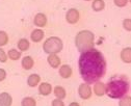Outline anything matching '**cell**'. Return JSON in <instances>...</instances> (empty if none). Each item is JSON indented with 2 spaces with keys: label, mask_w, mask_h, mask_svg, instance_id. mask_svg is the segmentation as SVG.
<instances>
[{
  "label": "cell",
  "mask_w": 131,
  "mask_h": 106,
  "mask_svg": "<svg viewBox=\"0 0 131 106\" xmlns=\"http://www.w3.org/2000/svg\"><path fill=\"white\" fill-rule=\"evenodd\" d=\"M79 73L84 82L91 84L100 79L106 73V59L102 53L95 48L82 52L78 60Z\"/></svg>",
  "instance_id": "cell-1"
},
{
  "label": "cell",
  "mask_w": 131,
  "mask_h": 106,
  "mask_svg": "<svg viewBox=\"0 0 131 106\" xmlns=\"http://www.w3.org/2000/svg\"><path fill=\"white\" fill-rule=\"evenodd\" d=\"M129 91V81L124 76L113 77L106 84V95L111 99H121Z\"/></svg>",
  "instance_id": "cell-2"
},
{
  "label": "cell",
  "mask_w": 131,
  "mask_h": 106,
  "mask_svg": "<svg viewBox=\"0 0 131 106\" xmlns=\"http://www.w3.org/2000/svg\"><path fill=\"white\" fill-rule=\"evenodd\" d=\"M75 46L82 53L95 48V35L90 30H81L75 37Z\"/></svg>",
  "instance_id": "cell-3"
},
{
  "label": "cell",
  "mask_w": 131,
  "mask_h": 106,
  "mask_svg": "<svg viewBox=\"0 0 131 106\" xmlns=\"http://www.w3.org/2000/svg\"><path fill=\"white\" fill-rule=\"evenodd\" d=\"M63 48V43L58 37H50L48 38L44 44L43 49L47 54H57Z\"/></svg>",
  "instance_id": "cell-4"
},
{
  "label": "cell",
  "mask_w": 131,
  "mask_h": 106,
  "mask_svg": "<svg viewBox=\"0 0 131 106\" xmlns=\"http://www.w3.org/2000/svg\"><path fill=\"white\" fill-rule=\"evenodd\" d=\"M92 94H93V91H92V87L89 83L86 82H83L81 83L78 87V95L81 99L83 100H88V99H91L92 97Z\"/></svg>",
  "instance_id": "cell-5"
},
{
  "label": "cell",
  "mask_w": 131,
  "mask_h": 106,
  "mask_svg": "<svg viewBox=\"0 0 131 106\" xmlns=\"http://www.w3.org/2000/svg\"><path fill=\"white\" fill-rule=\"evenodd\" d=\"M80 18V14L78 12V9L72 7L70 9H68L67 14H66V20L69 24H76L79 21Z\"/></svg>",
  "instance_id": "cell-6"
},
{
  "label": "cell",
  "mask_w": 131,
  "mask_h": 106,
  "mask_svg": "<svg viewBox=\"0 0 131 106\" xmlns=\"http://www.w3.org/2000/svg\"><path fill=\"white\" fill-rule=\"evenodd\" d=\"M93 92L98 97L104 96L106 94V84L104 82H101V81L95 82L94 83V87H93Z\"/></svg>",
  "instance_id": "cell-7"
},
{
  "label": "cell",
  "mask_w": 131,
  "mask_h": 106,
  "mask_svg": "<svg viewBox=\"0 0 131 106\" xmlns=\"http://www.w3.org/2000/svg\"><path fill=\"white\" fill-rule=\"evenodd\" d=\"M58 73H59V76L61 78H64V79H68L72 76L73 74V70L71 68V66L69 65H62L59 67V70H58Z\"/></svg>",
  "instance_id": "cell-8"
},
{
  "label": "cell",
  "mask_w": 131,
  "mask_h": 106,
  "mask_svg": "<svg viewBox=\"0 0 131 106\" xmlns=\"http://www.w3.org/2000/svg\"><path fill=\"white\" fill-rule=\"evenodd\" d=\"M47 21H48L47 16L45 14H43V13L37 14L35 16V18H34V23L38 27H44V26H46L47 25Z\"/></svg>",
  "instance_id": "cell-9"
},
{
  "label": "cell",
  "mask_w": 131,
  "mask_h": 106,
  "mask_svg": "<svg viewBox=\"0 0 131 106\" xmlns=\"http://www.w3.org/2000/svg\"><path fill=\"white\" fill-rule=\"evenodd\" d=\"M47 61L49 63V66H50L51 68L53 69H58L61 65V60L59 58V56L57 54H49L48 57H47Z\"/></svg>",
  "instance_id": "cell-10"
},
{
  "label": "cell",
  "mask_w": 131,
  "mask_h": 106,
  "mask_svg": "<svg viewBox=\"0 0 131 106\" xmlns=\"http://www.w3.org/2000/svg\"><path fill=\"white\" fill-rule=\"evenodd\" d=\"M53 92L52 85L48 82H42L39 84V93L42 96H48Z\"/></svg>",
  "instance_id": "cell-11"
},
{
  "label": "cell",
  "mask_w": 131,
  "mask_h": 106,
  "mask_svg": "<svg viewBox=\"0 0 131 106\" xmlns=\"http://www.w3.org/2000/svg\"><path fill=\"white\" fill-rule=\"evenodd\" d=\"M44 35H45V32L40 29V28H37V29H34L30 33V40L35 43H39L41 42L43 39H44Z\"/></svg>",
  "instance_id": "cell-12"
},
{
  "label": "cell",
  "mask_w": 131,
  "mask_h": 106,
  "mask_svg": "<svg viewBox=\"0 0 131 106\" xmlns=\"http://www.w3.org/2000/svg\"><path fill=\"white\" fill-rule=\"evenodd\" d=\"M120 57L123 62L125 63H131V47H126L121 50Z\"/></svg>",
  "instance_id": "cell-13"
},
{
  "label": "cell",
  "mask_w": 131,
  "mask_h": 106,
  "mask_svg": "<svg viewBox=\"0 0 131 106\" xmlns=\"http://www.w3.org/2000/svg\"><path fill=\"white\" fill-rule=\"evenodd\" d=\"M13 97L8 93H0V106H12Z\"/></svg>",
  "instance_id": "cell-14"
},
{
  "label": "cell",
  "mask_w": 131,
  "mask_h": 106,
  "mask_svg": "<svg viewBox=\"0 0 131 106\" xmlns=\"http://www.w3.org/2000/svg\"><path fill=\"white\" fill-rule=\"evenodd\" d=\"M41 82V76L39 74H31L27 78V84L30 87H36Z\"/></svg>",
  "instance_id": "cell-15"
},
{
  "label": "cell",
  "mask_w": 131,
  "mask_h": 106,
  "mask_svg": "<svg viewBox=\"0 0 131 106\" xmlns=\"http://www.w3.org/2000/svg\"><path fill=\"white\" fill-rule=\"evenodd\" d=\"M53 94L56 97V99H60V100L67 97V92H66V90L60 85H57L53 88Z\"/></svg>",
  "instance_id": "cell-16"
},
{
  "label": "cell",
  "mask_w": 131,
  "mask_h": 106,
  "mask_svg": "<svg viewBox=\"0 0 131 106\" xmlns=\"http://www.w3.org/2000/svg\"><path fill=\"white\" fill-rule=\"evenodd\" d=\"M21 65H22V68L24 70H30V69H32V67L35 65V60L31 56L28 55V56H25L22 58Z\"/></svg>",
  "instance_id": "cell-17"
},
{
  "label": "cell",
  "mask_w": 131,
  "mask_h": 106,
  "mask_svg": "<svg viewBox=\"0 0 131 106\" xmlns=\"http://www.w3.org/2000/svg\"><path fill=\"white\" fill-rule=\"evenodd\" d=\"M105 7V2L104 0H93L92 3V8L94 12H101Z\"/></svg>",
  "instance_id": "cell-18"
},
{
  "label": "cell",
  "mask_w": 131,
  "mask_h": 106,
  "mask_svg": "<svg viewBox=\"0 0 131 106\" xmlns=\"http://www.w3.org/2000/svg\"><path fill=\"white\" fill-rule=\"evenodd\" d=\"M7 57L12 60H18L21 57V51H18L17 49H9L7 52Z\"/></svg>",
  "instance_id": "cell-19"
},
{
  "label": "cell",
  "mask_w": 131,
  "mask_h": 106,
  "mask_svg": "<svg viewBox=\"0 0 131 106\" xmlns=\"http://www.w3.org/2000/svg\"><path fill=\"white\" fill-rule=\"evenodd\" d=\"M30 47V43L27 39H20L18 41V49L22 52V51H27Z\"/></svg>",
  "instance_id": "cell-20"
},
{
  "label": "cell",
  "mask_w": 131,
  "mask_h": 106,
  "mask_svg": "<svg viewBox=\"0 0 131 106\" xmlns=\"http://www.w3.org/2000/svg\"><path fill=\"white\" fill-rule=\"evenodd\" d=\"M21 106H37V101L32 97H25L21 101Z\"/></svg>",
  "instance_id": "cell-21"
},
{
  "label": "cell",
  "mask_w": 131,
  "mask_h": 106,
  "mask_svg": "<svg viewBox=\"0 0 131 106\" xmlns=\"http://www.w3.org/2000/svg\"><path fill=\"white\" fill-rule=\"evenodd\" d=\"M8 42V35L5 31L0 30V47L5 46Z\"/></svg>",
  "instance_id": "cell-22"
},
{
  "label": "cell",
  "mask_w": 131,
  "mask_h": 106,
  "mask_svg": "<svg viewBox=\"0 0 131 106\" xmlns=\"http://www.w3.org/2000/svg\"><path fill=\"white\" fill-rule=\"evenodd\" d=\"M119 106H131V97L130 96H124L119 101Z\"/></svg>",
  "instance_id": "cell-23"
},
{
  "label": "cell",
  "mask_w": 131,
  "mask_h": 106,
  "mask_svg": "<svg viewBox=\"0 0 131 106\" xmlns=\"http://www.w3.org/2000/svg\"><path fill=\"white\" fill-rule=\"evenodd\" d=\"M123 27L125 30L131 31V19L130 18H127V19L123 20Z\"/></svg>",
  "instance_id": "cell-24"
},
{
  "label": "cell",
  "mask_w": 131,
  "mask_h": 106,
  "mask_svg": "<svg viewBox=\"0 0 131 106\" xmlns=\"http://www.w3.org/2000/svg\"><path fill=\"white\" fill-rule=\"evenodd\" d=\"M7 58V53H5V51L0 47V62H6Z\"/></svg>",
  "instance_id": "cell-25"
},
{
  "label": "cell",
  "mask_w": 131,
  "mask_h": 106,
  "mask_svg": "<svg viewBox=\"0 0 131 106\" xmlns=\"http://www.w3.org/2000/svg\"><path fill=\"white\" fill-rule=\"evenodd\" d=\"M113 3L118 7H125L128 3V0H113Z\"/></svg>",
  "instance_id": "cell-26"
},
{
  "label": "cell",
  "mask_w": 131,
  "mask_h": 106,
  "mask_svg": "<svg viewBox=\"0 0 131 106\" xmlns=\"http://www.w3.org/2000/svg\"><path fill=\"white\" fill-rule=\"evenodd\" d=\"M51 106H64V103L60 99H54L51 102Z\"/></svg>",
  "instance_id": "cell-27"
},
{
  "label": "cell",
  "mask_w": 131,
  "mask_h": 106,
  "mask_svg": "<svg viewBox=\"0 0 131 106\" xmlns=\"http://www.w3.org/2000/svg\"><path fill=\"white\" fill-rule=\"evenodd\" d=\"M5 78H6V71L4 69L0 68V82L3 81Z\"/></svg>",
  "instance_id": "cell-28"
},
{
  "label": "cell",
  "mask_w": 131,
  "mask_h": 106,
  "mask_svg": "<svg viewBox=\"0 0 131 106\" xmlns=\"http://www.w3.org/2000/svg\"><path fill=\"white\" fill-rule=\"evenodd\" d=\"M68 106H80V105H79V103H77V102H71Z\"/></svg>",
  "instance_id": "cell-29"
},
{
  "label": "cell",
  "mask_w": 131,
  "mask_h": 106,
  "mask_svg": "<svg viewBox=\"0 0 131 106\" xmlns=\"http://www.w3.org/2000/svg\"><path fill=\"white\" fill-rule=\"evenodd\" d=\"M84 1H92V0H84Z\"/></svg>",
  "instance_id": "cell-30"
},
{
  "label": "cell",
  "mask_w": 131,
  "mask_h": 106,
  "mask_svg": "<svg viewBox=\"0 0 131 106\" xmlns=\"http://www.w3.org/2000/svg\"><path fill=\"white\" fill-rule=\"evenodd\" d=\"M128 1H129V2H130V3H131V0H128Z\"/></svg>",
  "instance_id": "cell-31"
}]
</instances>
